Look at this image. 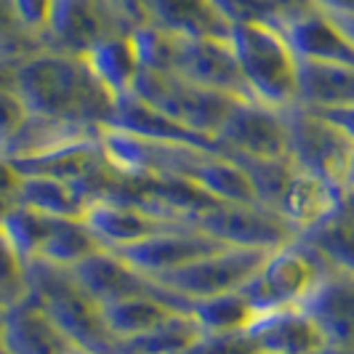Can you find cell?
<instances>
[{"label":"cell","instance_id":"6da1fadb","mask_svg":"<svg viewBox=\"0 0 354 354\" xmlns=\"http://www.w3.org/2000/svg\"><path fill=\"white\" fill-rule=\"evenodd\" d=\"M14 88L32 118L91 133L112 123L118 104L96 80L83 56L53 48H37L19 56Z\"/></svg>","mask_w":354,"mask_h":354},{"label":"cell","instance_id":"7a4b0ae2","mask_svg":"<svg viewBox=\"0 0 354 354\" xmlns=\"http://www.w3.org/2000/svg\"><path fill=\"white\" fill-rule=\"evenodd\" d=\"M232 48L256 102L274 109L299 104L301 62L277 24H234Z\"/></svg>","mask_w":354,"mask_h":354},{"label":"cell","instance_id":"3957f363","mask_svg":"<svg viewBox=\"0 0 354 354\" xmlns=\"http://www.w3.org/2000/svg\"><path fill=\"white\" fill-rule=\"evenodd\" d=\"M27 296H32L46 309V315L70 336L75 346L96 354H112L115 338L106 330L104 306L83 290L72 269L37 259L27 264Z\"/></svg>","mask_w":354,"mask_h":354},{"label":"cell","instance_id":"277c9868","mask_svg":"<svg viewBox=\"0 0 354 354\" xmlns=\"http://www.w3.org/2000/svg\"><path fill=\"white\" fill-rule=\"evenodd\" d=\"M285 123L290 162L306 174L325 178L344 195L354 160L352 136L333 120H328L322 112L301 104L285 109Z\"/></svg>","mask_w":354,"mask_h":354},{"label":"cell","instance_id":"5b68a950","mask_svg":"<svg viewBox=\"0 0 354 354\" xmlns=\"http://www.w3.org/2000/svg\"><path fill=\"white\" fill-rule=\"evenodd\" d=\"M133 93L142 102L171 115L174 120L208 136L213 142H216V133L221 131L224 120L230 118L232 106L240 102L237 96L203 88V86H197L187 77H178L174 72L155 70H142Z\"/></svg>","mask_w":354,"mask_h":354},{"label":"cell","instance_id":"8992f818","mask_svg":"<svg viewBox=\"0 0 354 354\" xmlns=\"http://www.w3.org/2000/svg\"><path fill=\"white\" fill-rule=\"evenodd\" d=\"M328 264L301 240L272 250L261 269L243 285V296L253 304L259 315L301 306L306 296L315 290Z\"/></svg>","mask_w":354,"mask_h":354},{"label":"cell","instance_id":"52a82bcc","mask_svg":"<svg viewBox=\"0 0 354 354\" xmlns=\"http://www.w3.org/2000/svg\"><path fill=\"white\" fill-rule=\"evenodd\" d=\"M197 230L211 234L221 245L253 250H277L299 240L283 216L261 203H213L197 216Z\"/></svg>","mask_w":354,"mask_h":354},{"label":"cell","instance_id":"ba28073f","mask_svg":"<svg viewBox=\"0 0 354 354\" xmlns=\"http://www.w3.org/2000/svg\"><path fill=\"white\" fill-rule=\"evenodd\" d=\"M266 256H269V250L224 245V248L213 250V253L197 259L192 264L162 274L155 283L160 288L181 296V299H187V301L224 296V293L240 290L243 285L248 283L250 277L261 269Z\"/></svg>","mask_w":354,"mask_h":354},{"label":"cell","instance_id":"9c48e42d","mask_svg":"<svg viewBox=\"0 0 354 354\" xmlns=\"http://www.w3.org/2000/svg\"><path fill=\"white\" fill-rule=\"evenodd\" d=\"M216 147L227 158L285 160L288 123L285 109H274L256 99H240L216 133Z\"/></svg>","mask_w":354,"mask_h":354},{"label":"cell","instance_id":"30bf717a","mask_svg":"<svg viewBox=\"0 0 354 354\" xmlns=\"http://www.w3.org/2000/svg\"><path fill=\"white\" fill-rule=\"evenodd\" d=\"M203 88L221 91L237 99H253L240 72L232 40H184L174 37L168 70Z\"/></svg>","mask_w":354,"mask_h":354},{"label":"cell","instance_id":"8fae6325","mask_svg":"<svg viewBox=\"0 0 354 354\" xmlns=\"http://www.w3.org/2000/svg\"><path fill=\"white\" fill-rule=\"evenodd\" d=\"M218 248H224V245L218 240H213L211 234L197 230L195 224H174L139 245L115 250V253H120L128 264L136 266L147 277L158 280L162 274L192 264Z\"/></svg>","mask_w":354,"mask_h":354},{"label":"cell","instance_id":"7c38bea8","mask_svg":"<svg viewBox=\"0 0 354 354\" xmlns=\"http://www.w3.org/2000/svg\"><path fill=\"white\" fill-rule=\"evenodd\" d=\"M280 30L288 37L290 48L296 51L299 62L354 67V43L336 19L322 11L317 3L288 17L280 24Z\"/></svg>","mask_w":354,"mask_h":354},{"label":"cell","instance_id":"4fadbf2b","mask_svg":"<svg viewBox=\"0 0 354 354\" xmlns=\"http://www.w3.org/2000/svg\"><path fill=\"white\" fill-rule=\"evenodd\" d=\"M115 32L128 30L120 27L106 0H56L51 30L46 35L43 48L83 56L88 48Z\"/></svg>","mask_w":354,"mask_h":354},{"label":"cell","instance_id":"5bb4252c","mask_svg":"<svg viewBox=\"0 0 354 354\" xmlns=\"http://www.w3.org/2000/svg\"><path fill=\"white\" fill-rule=\"evenodd\" d=\"M301 309L317 322L328 349L354 352V274L328 266Z\"/></svg>","mask_w":354,"mask_h":354},{"label":"cell","instance_id":"9a60e30c","mask_svg":"<svg viewBox=\"0 0 354 354\" xmlns=\"http://www.w3.org/2000/svg\"><path fill=\"white\" fill-rule=\"evenodd\" d=\"M83 221L106 250H123L131 245H139L144 240L165 232L168 227L181 224V221H168V218L152 216L139 205L106 200V197L91 200L86 213H83Z\"/></svg>","mask_w":354,"mask_h":354},{"label":"cell","instance_id":"2e32d148","mask_svg":"<svg viewBox=\"0 0 354 354\" xmlns=\"http://www.w3.org/2000/svg\"><path fill=\"white\" fill-rule=\"evenodd\" d=\"M0 344L8 354H70L75 349L70 336L32 296H24L14 306L3 309Z\"/></svg>","mask_w":354,"mask_h":354},{"label":"cell","instance_id":"e0dca14e","mask_svg":"<svg viewBox=\"0 0 354 354\" xmlns=\"http://www.w3.org/2000/svg\"><path fill=\"white\" fill-rule=\"evenodd\" d=\"M147 24L184 40H232V21L216 0H144Z\"/></svg>","mask_w":354,"mask_h":354},{"label":"cell","instance_id":"ac0fdd59","mask_svg":"<svg viewBox=\"0 0 354 354\" xmlns=\"http://www.w3.org/2000/svg\"><path fill=\"white\" fill-rule=\"evenodd\" d=\"M72 274L83 285V290L91 299L102 306L123 301L131 296H144V293H158L160 290V285L152 277H147L136 266L128 264L120 253L106 248L75 266Z\"/></svg>","mask_w":354,"mask_h":354},{"label":"cell","instance_id":"d6986e66","mask_svg":"<svg viewBox=\"0 0 354 354\" xmlns=\"http://www.w3.org/2000/svg\"><path fill=\"white\" fill-rule=\"evenodd\" d=\"M259 352L266 354H322L328 341L319 333L317 322L301 306H288L264 312L248 328Z\"/></svg>","mask_w":354,"mask_h":354},{"label":"cell","instance_id":"ffe728a7","mask_svg":"<svg viewBox=\"0 0 354 354\" xmlns=\"http://www.w3.org/2000/svg\"><path fill=\"white\" fill-rule=\"evenodd\" d=\"M112 128H120L125 133L142 136L149 142L158 144H184V147H200V149H213L218 152V147L213 139L197 133L184 123L174 120L171 115L160 112L152 104L142 102L136 93L125 96L115 104V115H112Z\"/></svg>","mask_w":354,"mask_h":354},{"label":"cell","instance_id":"44dd1931","mask_svg":"<svg viewBox=\"0 0 354 354\" xmlns=\"http://www.w3.org/2000/svg\"><path fill=\"white\" fill-rule=\"evenodd\" d=\"M338 205H341V192L336 187H330L325 178L315 174L293 168L274 211L296 230V234H304L317 227L322 218H328Z\"/></svg>","mask_w":354,"mask_h":354},{"label":"cell","instance_id":"7402d4cb","mask_svg":"<svg viewBox=\"0 0 354 354\" xmlns=\"http://www.w3.org/2000/svg\"><path fill=\"white\" fill-rule=\"evenodd\" d=\"M96 80L109 91L115 102L131 96L142 75V51L133 32H115L83 53Z\"/></svg>","mask_w":354,"mask_h":354},{"label":"cell","instance_id":"603a6c76","mask_svg":"<svg viewBox=\"0 0 354 354\" xmlns=\"http://www.w3.org/2000/svg\"><path fill=\"white\" fill-rule=\"evenodd\" d=\"M299 104L309 109H349L354 106V67L301 62Z\"/></svg>","mask_w":354,"mask_h":354},{"label":"cell","instance_id":"cb8c5ba5","mask_svg":"<svg viewBox=\"0 0 354 354\" xmlns=\"http://www.w3.org/2000/svg\"><path fill=\"white\" fill-rule=\"evenodd\" d=\"M17 203L37 213L53 216V218H83L91 197L80 187L59 181V178L21 176Z\"/></svg>","mask_w":354,"mask_h":354},{"label":"cell","instance_id":"d4e9b609","mask_svg":"<svg viewBox=\"0 0 354 354\" xmlns=\"http://www.w3.org/2000/svg\"><path fill=\"white\" fill-rule=\"evenodd\" d=\"M330 269H341L354 274V216L338 205L328 218H322L317 227L299 234Z\"/></svg>","mask_w":354,"mask_h":354},{"label":"cell","instance_id":"484cf974","mask_svg":"<svg viewBox=\"0 0 354 354\" xmlns=\"http://www.w3.org/2000/svg\"><path fill=\"white\" fill-rule=\"evenodd\" d=\"M99 250H104V245L93 237V232L86 227L83 218H53L48 237H46L37 259L48 261V264L64 266V269H75Z\"/></svg>","mask_w":354,"mask_h":354},{"label":"cell","instance_id":"4316f807","mask_svg":"<svg viewBox=\"0 0 354 354\" xmlns=\"http://www.w3.org/2000/svg\"><path fill=\"white\" fill-rule=\"evenodd\" d=\"M197 322L187 312H174L158 328L136 338L115 341L112 354H184L200 338Z\"/></svg>","mask_w":354,"mask_h":354},{"label":"cell","instance_id":"83f0119b","mask_svg":"<svg viewBox=\"0 0 354 354\" xmlns=\"http://www.w3.org/2000/svg\"><path fill=\"white\" fill-rule=\"evenodd\" d=\"M187 315L195 319L203 333H234V330H248L259 312L253 304L243 296V290L211 296V299H197L189 301Z\"/></svg>","mask_w":354,"mask_h":354},{"label":"cell","instance_id":"f1b7e54d","mask_svg":"<svg viewBox=\"0 0 354 354\" xmlns=\"http://www.w3.org/2000/svg\"><path fill=\"white\" fill-rule=\"evenodd\" d=\"M17 59L0 56V155H8V149L17 144L21 131L30 123V109L24 99L14 88V67Z\"/></svg>","mask_w":354,"mask_h":354},{"label":"cell","instance_id":"f546056e","mask_svg":"<svg viewBox=\"0 0 354 354\" xmlns=\"http://www.w3.org/2000/svg\"><path fill=\"white\" fill-rule=\"evenodd\" d=\"M53 216H46V213H37L27 205H14V211L6 221V234L14 240V245L19 248V253L24 256V261H35L40 256V248L48 237V230H51Z\"/></svg>","mask_w":354,"mask_h":354},{"label":"cell","instance_id":"4dcf8cb0","mask_svg":"<svg viewBox=\"0 0 354 354\" xmlns=\"http://www.w3.org/2000/svg\"><path fill=\"white\" fill-rule=\"evenodd\" d=\"M27 290V261L6 230H0V309H8L21 301Z\"/></svg>","mask_w":354,"mask_h":354},{"label":"cell","instance_id":"1f68e13d","mask_svg":"<svg viewBox=\"0 0 354 354\" xmlns=\"http://www.w3.org/2000/svg\"><path fill=\"white\" fill-rule=\"evenodd\" d=\"M218 8L224 11V17L234 24H283L290 17V11H285L280 3L272 0H216Z\"/></svg>","mask_w":354,"mask_h":354},{"label":"cell","instance_id":"d6a6232c","mask_svg":"<svg viewBox=\"0 0 354 354\" xmlns=\"http://www.w3.org/2000/svg\"><path fill=\"white\" fill-rule=\"evenodd\" d=\"M17 27L30 37L46 40L53 21L56 0H6Z\"/></svg>","mask_w":354,"mask_h":354},{"label":"cell","instance_id":"836d02e7","mask_svg":"<svg viewBox=\"0 0 354 354\" xmlns=\"http://www.w3.org/2000/svg\"><path fill=\"white\" fill-rule=\"evenodd\" d=\"M259 346L248 330L234 333H200L195 344L184 354H256Z\"/></svg>","mask_w":354,"mask_h":354},{"label":"cell","instance_id":"e575fe53","mask_svg":"<svg viewBox=\"0 0 354 354\" xmlns=\"http://www.w3.org/2000/svg\"><path fill=\"white\" fill-rule=\"evenodd\" d=\"M19 184H21V174H19V168L14 165V160L0 155V192L17 197Z\"/></svg>","mask_w":354,"mask_h":354},{"label":"cell","instance_id":"d590c367","mask_svg":"<svg viewBox=\"0 0 354 354\" xmlns=\"http://www.w3.org/2000/svg\"><path fill=\"white\" fill-rule=\"evenodd\" d=\"M317 112H322L328 120H333L338 128H344L354 139V106H349V109H317Z\"/></svg>","mask_w":354,"mask_h":354},{"label":"cell","instance_id":"8d00e7d4","mask_svg":"<svg viewBox=\"0 0 354 354\" xmlns=\"http://www.w3.org/2000/svg\"><path fill=\"white\" fill-rule=\"evenodd\" d=\"M319 8L330 11V14H349L354 17V0H315Z\"/></svg>","mask_w":354,"mask_h":354},{"label":"cell","instance_id":"74e56055","mask_svg":"<svg viewBox=\"0 0 354 354\" xmlns=\"http://www.w3.org/2000/svg\"><path fill=\"white\" fill-rule=\"evenodd\" d=\"M14 205H17V197L3 195V192H0V230L6 227V221H8V216H11V211H14Z\"/></svg>","mask_w":354,"mask_h":354},{"label":"cell","instance_id":"f35d334b","mask_svg":"<svg viewBox=\"0 0 354 354\" xmlns=\"http://www.w3.org/2000/svg\"><path fill=\"white\" fill-rule=\"evenodd\" d=\"M322 11H325V8H322ZM328 14H330V11H328ZM330 17L336 19L338 24H341V30H344V32L349 35V40L354 43V17H349V14H330Z\"/></svg>","mask_w":354,"mask_h":354},{"label":"cell","instance_id":"ab89813d","mask_svg":"<svg viewBox=\"0 0 354 354\" xmlns=\"http://www.w3.org/2000/svg\"><path fill=\"white\" fill-rule=\"evenodd\" d=\"M341 208L349 213V216H354V189H346L341 195Z\"/></svg>","mask_w":354,"mask_h":354},{"label":"cell","instance_id":"60d3db41","mask_svg":"<svg viewBox=\"0 0 354 354\" xmlns=\"http://www.w3.org/2000/svg\"><path fill=\"white\" fill-rule=\"evenodd\" d=\"M346 189H354V160H352V168H349V181H346ZM344 189V192H346Z\"/></svg>","mask_w":354,"mask_h":354},{"label":"cell","instance_id":"b9f144b4","mask_svg":"<svg viewBox=\"0 0 354 354\" xmlns=\"http://www.w3.org/2000/svg\"><path fill=\"white\" fill-rule=\"evenodd\" d=\"M70 354H96V352H88V349H80V346H75Z\"/></svg>","mask_w":354,"mask_h":354},{"label":"cell","instance_id":"7bdbcfd3","mask_svg":"<svg viewBox=\"0 0 354 354\" xmlns=\"http://www.w3.org/2000/svg\"><path fill=\"white\" fill-rule=\"evenodd\" d=\"M322 354H354V352H341V349H325Z\"/></svg>","mask_w":354,"mask_h":354},{"label":"cell","instance_id":"ee69618b","mask_svg":"<svg viewBox=\"0 0 354 354\" xmlns=\"http://www.w3.org/2000/svg\"><path fill=\"white\" fill-rule=\"evenodd\" d=\"M0 354H8V349H6V346H3V344H0Z\"/></svg>","mask_w":354,"mask_h":354},{"label":"cell","instance_id":"f6af8a7d","mask_svg":"<svg viewBox=\"0 0 354 354\" xmlns=\"http://www.w3.org/2000/svg\"><path fill=\"white\" fill-rule=\"evenodd\" d=\"M0 325H3V309H0Z\"/></svg>","mask_w":354,"mask_h":354},{"label":"cell","instance_id":"bcb514c9","mask_svg":"<svg viewBox=\"0 0 354 354\" xmlns=\"http://www.w3.org/2000/svg\"><path fill=\"white\" fill-rule=\"evenodd\" d=\"M256 354H266V352H256Z\"/></svg>","mask_w":354,"mask_h":354}]
</instances>
